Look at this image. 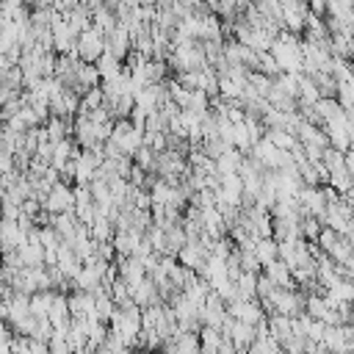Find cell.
<instances>
[{"instance_id": "obj_1", "label": "cell", "mask_w": 354, "mask_h": 354, "mask_svg": "<svg viewBox=\"0 0 354 354\" xmlns=\"http://www.w3.org/2000/svg\"><path fill=\"white\" fill-rule=\"evenodd\" d=\"M77 55L83 64H97L105 55V33L91 28L77 39Z\"/></svg>"}, {"instance_id": "obj_2", "label": "cell", "mask_w": 354, "mask_h": 354, "mask_svg": "<svg viewBox=\"0 0 354 354\" xmlns=\"http://www.w3.org/2000/svg\"><path fill=\"white\" fill-rule=\"evenodd\" d=\"M47 213L53 216H61V213H72L75 210V188L66 185V183H58L53 185V191L47 194V199L41 202Z\"/></svg>"}, {"instance_id": "obj_3", "label": "cell", "mask_w": 354, "mask_h": 354, "mask_svg": "<svg viewBox=\"0 0 354 354\" xmlns=\"http://www.w3.org/2000/svg\"><path fill=\"white\" fill-rule=\"evenodd\" d=\"M227 313H230V318H238V321H243L249 326H257V324H263L268 318L266 310H263V304H260V299H252V301L235 299V301L227 304Z\"/></svg>"}, {"instance_id": "obj_4", "label": "cell", "mask_w": 354, "mask_h": 354, "mask_svg": "<svg viewBox=\"0 0 354 354\" xmlns=\"http://www.w3.org/2000/svg\"><path fill=\"white\" fill-rule=\"evenodd\" d=\"M116 266H119V277H122L130 288H136V285H141V282L147 279V268H144V263H141L138 257H119Z\"/></svg>"}, {"instance_id": "obj_5", "label": "cell", "mask_w": 354, "mask_h": 354, "mask_svg": "<svg viewBox=\"0 0 354 354\" xmlns=\"http://www.w3.org/2000/svg\"><path fill=\"white\" fill-rule=\"evenodd\" d=\"M263 274H266L277 288H296V282H293V271H290V266L282 263V260H274L271 266H266ZM296 290H299V288H296Z\"/></svg>"}, {"instance_id": "obj_6", "label": "cell", "mask_w": 354, "mask_h": 354, "mask_svg": "<svg viewBox=\"0 0 354 354\" xmlns=\"http://www.w3.org/2000/svg\"><path fill=\"white\" fill-rule=\"evenodd\" d=\"M53 301H55V290H39L30 296V315L39 318V321H47L50 318V310H53Z\"/></svg>"}, {"instance_id": "obj_7", "label": "cell", "mask_w": 354, "mask_h": 354, "mask_svg": "<svg viewBox=\"0 0 354 354\" xmlns=\"http://www.w3.org/2000/svg\"><path fill=\"white\" fill-rule=\"evenodd\" d=\"M268 329H271V335L282 343V348H285V343L290 340V337H296L293 335V318H288V315H268Z\"/></svg>"}, {"instance_id": "obj_8", "label": "cell", "mask_w": 354, "mask_h": 354, "mask_svg": "<svg viewBox=\"0 0 354 354\" xmlns=\"http://www.w3.org/2000/svg\"><path fill=\"white\" fill-rule=\"evenodd\" d=\"M266 138L277 147V149H282V152H293L296 147H299V138H296V133H290V130H282V127H274V130H268L266 133Z\"/></svg>"}, {"instance_id": "obj_9", "label": "cell", "mask_w": 354, "mask_h": 354, "mask_svg": "<svg viewBox=\"0 0 354 354\" xmlns=\"http://www.w3.org/2000/svg\"><path fill=\"white\" fill-rule=\"evenodd\" d=\"M97 69H100V75H102V83H108V80H116V77L124 72V61H119V58H113L111 53H105V55L97 61Z\"/></svg>"}, {"instance_id": "obj_10", "label": "cell", "mask_w": 354, "mask_h": 354, "mask_svg": "<svg viewBox=\"0 0 354 354\" xmlns=\"http://www.w3.org/2000/svg\"><path fill=\"white\" fill-rule=\"evenodd\" d=\"M174 346H177V354H199L202 351V340H199V335H194V332H177L174 337Z\"/></svg>"}, {"instance_id": "obj_11", "label": "cell", "mask_w": 354, "mask_h": 354, "mask_svg": "<svg viewBox=\"0 0 354 354\" xmlns=\"http://www.w3.org/2000/svg\"><path fill=\"white\" fill-rule=\"evenodd\" d=\"M254 254L260 257V263H263V268H266V266H271L274 260H279V243H277L274 238H263V241H257Z\"/></svg>"}, {"instance_id": "obj_12", "label": "cell", "mask_w": 354, "mask_h": 354, "mask_svg": "<svg viewBox=\"0 0 354 354\" xmlns=\"http://www.w3.org/2000/svg\"><path fill=\"white\" fill-rule=\"evenodd\" d=\"M257 279H260V274H241L238 277V299H243V301H252V299H257Z\"/></svg>"}, {"instance_id": "obj_13", "label": "cell", "mask_w": 354, "mask_h": 354, "mask_svg": "<svg viewBox=\"0 0 354 354\" xmlns=\"http://www.w3.org/2000/svg\"><path fill=\"white\" fill-rule=\"evenodd\" d=\"M113 235H116V224H113L111 218H97V221L91 224V238H94V241L108 243V241H113Z\"/></svg>"}, {"instance_id": "obj_14", "label": "cell", "mask_w": 354, "mask_h": 354, "mask_svg": "<svg viewBox=\"0 0 354 354\" xmlns=\"http://www.w3.org/2000/svg\"><path fill=\"white\" fill-rule=\"evenodd\" d=\"M282 351V343L274 337V335H266V337H257L249 348V354H279Z\"/></svg>"}, {"instance_id": "obj_15", "label": "cell", "mask_w": 354, "mask_h": 354, "mask_svg": "<svg viewBox=\"0 0 354 354\" xmlns=\"http://www.w3.org/2000/svg\"><path fill=\"white\" fill-rule=\"evenodd\" d=\"M324 232V224H321V218H315V216H304L301 218V238L304 241H318V235Z\"/></svg>"}, {"instance_id": "obj_16", "label": "cell", "mask_w": 354, "mask_h": 354, "mask_svg": "<svg viewBox=\"0 0 354 354\" xmlns=\"http://www.w3.org/2000/svg\"><path fill=\"white\" fill-rule=\"evenodd\" d=\"M199 340H202V348H210V351H216V354H218V346H221L224 335H221V329H213V326H202V332H199Z\"/></svg>"}, {"instance_id": "obj_17", "label": "cell", "mask_w": 354, "mask_h": 354, "mask_svg": "<svg viewBox=\"0 0 354 354\" xmlns=\"http://www.w3.org/2000/svg\"><path fill=\"white\" fill-rule=\"evenodd\" d=\"M321 163L329 169V174L332 171H337V169H346V152H337V149H324V158H321Z\"/></svg>"}, {"instance_id": "obj_18", "label": "cell", "mask_w": 354, "mask_h": 354, "mask_svg": "<svg viewBox=\"0 0 354 354\" xmlns=\"http://www.w3.org/2000/svg\"><path fill=\"white\" fill-rule=\"evenodd\" d=\"M97 354H113V351H111V348H105V346H102V348H97Z\"/></svg>"}, {"instance_id": "obj_19", "label": "cell", "mask_w": 354, "mask_h": 354, "mask_svg": "<svg viewBox=\"0 0 354 354\" xmlns=\"http://www.w3.org/2000/svg\"><path fill=\"white\" fill-rule=\"evenodd\" d=\"M279 354H288V351H285V348H282V351H279Z\"/></svg>"}]
</instances>
